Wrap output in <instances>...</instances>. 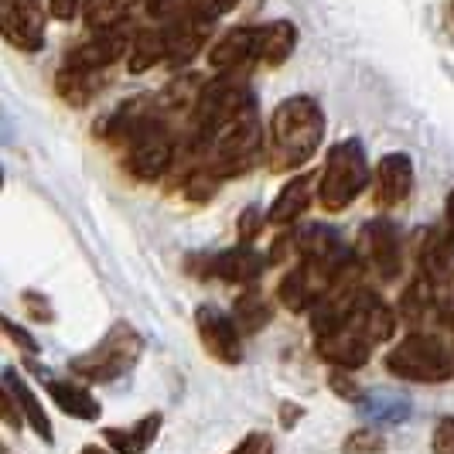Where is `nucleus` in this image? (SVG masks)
Instances as JSON below:
<instances>
[{"mask_svg":"<svg viewBox=\"0 0 454 454\" xmlns=\"http://www.w3.org/2000/svg\"><path fill=\"white\" fill-rule=\"evenodd\" d=\"M434 454H454V417H441L431 434Z\"/></svg>","mask_w":454,"mask_h":454,"instance_id":"29","label":"nucleus"},{"mask_svg":"<svg viewBox=\"0 0 454 454\" xmlns=\"http://www.w3.org/2000/svg\"><path fill=\"white\" fill-rule=\"evenodd\" d=\"M140 356H144L140 332L127 321H116L86 356H75L68 369L86 383H110V380H120L123 372H130L140 363Z\"/></svg>","mask_w":454,"mask_h":454,"instance_id":"3","label":"nucleus"},{"mask_svg":"<svg viewBox=\"0 0 454 454\" xmlns=\"http://www.w3.org/2000/svg\"><path fill=\"white\" fill-rule=\"evenodd\" d=\"M297 48V27L291 21L256 24V66L280 68Z\"/></svg>","mask_w":454,"mask_h":454,"instance_id":"18","label":"nucleus"},{"mask_svg":"<svg viewBox=\"0 0 454 454\" xmlns=\"http://www.w3.org/2000/svg\"><path fill=\"white\" fill-rule=\"evenodd\" d=\"M417 270L434 291H444L454 284V232L448 226H427L417 239Z\"/></svg>","mask_w":454,"mask_h":454,"instance_id":"9","label":"nucleus"},{"mask_svg":"<svg viewBox=\"0 0 454 454\" xmlns=\"http://www.w3.org/2000/svg\"><path fill=\"white\" fill-rule=\"evenodd\" d=\"M137 4H144V0H86L82 21L92 35L96 31H123V24L130 21Z\"/></svg>","mask_w":454,"mask_h":454,"instance_id":"22","label":"nucleus"},{"mask_svg":"<svg viewBox=\"0 0 454 454\" xmlns=\"http://www.w3.org/2000/svg\"><path fill=\"white\" fill-rule=\"evenodd\" d=\"M444 215H448V229L454 232V188L448 192V205H444Z\"/></svg>","mask_w":454,"mask_h":454,"instance_id":"37","label":"nucleus"},{"mask_svg":"<svg viewBox=\"0 0 454 454\" xmlns=\"http://www.w3.org/2000/svg\"><path fill=\"white\" fill-rule=\"evenodd\" d=\"M55 90L66 99L68 106H86L96 90H99V75L96 72H79V68H66L55 75Z\"/></svg>","mask_w":454,"mask_h":454,"instance_id":"26","label":"nucleus"},{"mask_svg":"<svg viewBox=\"0 0 454 454\" xmlns=\"http://www.w3.org/2000/svg\"><path fill=\"white\" fill-rule=\"evenodd\" d=\"M229 454H273V437L270 434H263V431H256V434H247L236 448Z\"/></svg>","mask_w":454,"mask_h":454,"instance_id":"32","label":"nucleus"},{"mask_svg":"<svg viewBox=\"0 0 454 454\" xmlns=\"http://www.w3.org/2000/svg\"><path fill=\"white\" fill-rule=\"evenodd\" d=\"M315 192H318V175H308V171L294 175L291 182L277 192V199H273L270 208H267V226H277V229L294 226L297 219L308 212Z\"/></svg>","mask_w":454,"mask_h":454,"instance_id":"15","label":"nucleus"},{"mask_svg":"<svg viewBox=\"0 0 454 454\" xmlns=\"http://www.w3.org/2000/svg\"><path fill=\"white\" fill-rule=\"evenodd\" d=\"M4 332H7V339L14 341L21 352H27V356H38V341L31 339L27 332H21V328H18V325H14L11 318H4Z\"/></svg>","mask_w":454,"mask_h":454,"instance_id":"34","label":"nucleus"},{"mask_svg":"<svg viewBox=\"0 0 454 454\" xmlns=\"http://www.w3.org/2000/svg\"><path fill=\"white\" fill-rule=\"evenodd\" d=\"M82 11H86V0H48V18L55 21H72Z\"/></svg>","mask_w":454,"mask_h":454,"instance_id":"33","label":"nucleus"},{"mask_svg":"<svg viewBox=\"0 0 454 454\" xmlns=\"http://www.w3.org/2000/svg\"><path fill=\"white\" fill-rule=\"evenodd\" d=\"M45 7L42 0H0V27L7 45L18 51H42L45 48Z\"/></svg>","mask_w":454,"mask_h":454,"instance_id":"7","label":"nucleus"},{"mask_svg":"<svg viewBox=\"0 0 454 454\" xmlns=\"http://www.w3.org/2000/svg\"><path fill=\"white\" fill-rule=\"evenodd\" d=\"M144 11H147L151 18H168V14L175 11V0H144Z\"/></svg>","mask_w":454,"mask_h":454,"instance_id":"36","label":"nucleus"},{"mask_svg":"<svg viewBox=\"0 0 454 454\" xmlns=\"http://www.w3.org/2000/svg\"><path fill=\"white\" fill-rule=\"evenodd\" d=\"M24 308H31V315L38 321H51V308H48V301L42 294H35V291H27L24 294Z\"/></svg>","mask_w":454,"mask_h":454,"instance_id":"35","label":"nucleus"},{"mask_svg":"<svg viewBox=\"0 0 454 454\" xmlns=\"http://www.w3.org/2000/svg\"><path fill=\"white\" fill-rule=\"evenodd\" d=\"M232 318L239 325L243 335H253L260 328H267V321L273 318L270 311V301L260 294L256 287H247V294L236 297V308H232Z\"/></svg>","mask_w":454,"mask_h":454,"instance_id":"25","label":"nucleus"},{"mask_svg":"<svg viewBox=\"0 0 454 454\" xmlns=\"http://www.w3.org/2000/svg\"><path fill=\"white\" fill-rule=\"evenodd\" d=\"M4 393L14 400V407L21 410L24 424H27L31 431L38 434L45 444H51V441H55V434H51V420H48L45 407L38 403L35 389L27 387V383H24V380L18 376V372H14V369H7V372H4Z\"/></svg>","mask_w":454,"mask_h":454,"instance_id":"19","label":"nucleus"},{"mask_svg":"<svg viewBox=\"0 0 454 454\" xmlns=\"http://www.w3.org/2000/svg\"><path fill=\"white\" fill-rule=\"evenodd\" d=\"M413 192V160L403 151L383 154L380 164L372 168V202L376 208H400Z\"/></svg>","mask_w":454,"mask_h":454,"instance_id":"11","label":"nucleus"},{"mask_svg":"<svg viewBox=\"0 0 454 454\" xmlns=\"http://www.w3.org/2000/svg\"><path fill=\"white\" fill-rule=\"evenodd\" d=\"M341 451L345 454H383L387 451V437L376 431V427H359L341 441Z\"/></svg>","mask_w":454,"mask_h":454,"instance_id":"27","label":"nucleus"},{"mask_svg":"<svg viewBox=\"0 0 454 454\" xmlns=\"http://www.w3.org/2000/svg\"><path fill=\"white\" fill-rule=\"evenodd\" d=\"M154 66H164V27H144L130 42L127 68L137 75V72H147Z\"/></svg>","mask_w":454,"mask_h":454,"instance_id":"24","label":"nucleus"},{"mask_svg":"<svg viewBox=\"0 0 454 454\" xmlns=\"http://www.w3.org/2000/svg\"><path fill=\"white\" fill-rule=\"evenodd\" d=\"M263 226H267V215H260L256 208H247V212L239 215V247H250Z\"/></svg>","mask_w":454,"mask_h":454,"instance_id":"30","label":"nucleus"},{"mask_svg":"<svg viewBox=\"0 0 454 454\" xmlns=\"http://www.w3.org/2000/svg\"><path fill=\"white\" fill-rule=\"evenodd\" d=\"M208 66L219 75H236V79H239V72L256 66V24L232 27L223 38H215L208 48Z\"/></svg>","mask_w":454,"mask_h":454,"instance_id":"13","label":"nucleus"},{"mask_svg":"<svg viewBox=\"0 0 454 454\" xmlns=\"http://www.w3.org/2000/svg\"><path fill=\"white\" fill-rule=\"evenodd\" d=\"M158 431H160V413H147L144 420H137L130 427H106L103 441L116 454H144L158 441Z\"/></svg>","mask_w":454,"mask_h":454,"instance_id":"21","label":"nucleus"},{"mask_svg":"<svg viewBox=\"0 0 454 454\" xmlns=\"http://www.w3.org/2000/svg\"><path fill=\"white\" fill-rule=\"evenodd\" d=\"M130 42H134V35L127 27L123 31H96V35H90L86 42H79L68 51L66 68H79V72H96L99 75L103 68H110L114 62L127 59Z\"/></svg>","mask_w":454,"mask_h":454,"instance_id":"12","label":"nucleus"},{"mask_svg":"<svg viewBox=\"0 0 454 454\" xmlns=\"http://www.w3.org/2000/svg\"><path fill=\"white\" fill-rule=\"evenodd\" d=\"M451 321H454V301H451Z\"/></svg>","mask_w":454,"mask_h":454,"instance_id":"39","label":"nucleus"},{"mask_svg":"<svg viewBox=\"0 0 454 454\" xmlns=\"http://www.w3.org/2000/svg\"><path fill=\"white\" fill-rule=\"evenodd\" d=\"M318 356L328 365L341 369V372H356V369H363L369 363L372 345L363 335H356L348 325H341L339 332H328V335L318 339Z\"/></svg>","mask_w":454,"mask_h":454,"instance_id":"16","label":"nucleus"},{"mask_svg":"<svg viewBox=\"0 0 454 454\" xmlns=\"http://www.w3.org/2000/svg\"><path fill=\"white\" fill-rule=\"evenodd\" d=\"M387 369L410 383H448L454 376V348L441 335L410 332L387 356Z\"/></svg>","mask_w":454,"mask_h":454,"instance_id":"4","label":"nucleus"},{"mask_svg":"<svg viewBox=\"0 0 454 454\" xmlns=\"http://www.w3.org/2000/svg\"><path fill=\"white\" fill-rule=\"evenodd\" d=\"M328 387H332V393H335L339 400H348V403L363 400V393H359V387H356V380H348V372H341V369L328 372Z\"/></svg>","mask_w":454,"mask_h":454,"instance_id":"31","label":"nucleus"},{"mask_svg":"<svg viewBox=\"0 0 454 454\" xmlns=\"http://www.w3.org/2000/svg\"><path fill=\"white\" fill-rule=\"evenodd\" d=\"M356 256L372 277H380L383 284L396 280L403 273V243L400 232L387 219H372L365 223L359 239H356Z\"/></svg>","mask_w":454,"mask_h":454,"instance_id":"5","label":"nucleus"},{"mask_svg":"<svg viewBox=\"0 0 454 454\" xmlns=\"http://www.w3.org/2000/svg\"><path fill=\"white\" fill-rule=\"evenodd\" d=\"M79 454H110V451H106V448H96V444H86Z\"/></svg>","mask_w":454,"mask_h":454,"instance_id":"38","label":"nucleus"},{"mask_svg":"<svg viewBox=\"0 0 454 454\" xmlns=\"http://www.w3.org/2000/svg\"><path fill=\"white\" fill-rule=\"evenodd\" d=\"M359 410L369 424L376 427H393V424H403L410 417V400H403L400 393H369L359 400Z\"/></svg>","mask_w":454,"mask_h":454,"instance_id":"23","label":"nucleus"},{"mask_svg":"<svg viewBox=\"0 0 454 454\" xmlns=\"http://www.w3.org/2000/svg\"><path fill=\"white\" fill-rule=\"evenodd\" d=\"M208 31H212V24L199 21L178 7V14H171V21L164 24V66L184 72L199 59V51L208 42Z\"/></svg>","mask_w":454,"mask_h":454,"instance_id":"10","label":"nucleus"},{"mask_svg":"<svg viewBox=\"0 0 454 454\" xmlns=\"http://www.w3.org/2000/svg\"><path fill=\"white\" fill-rule=\"evenodd\" d=\"M345 325H348L356 335H363L369 345H383V341H389L393 332H396V311H393L380 294L363 291L359 301L352 304Z\"/></svg>","mask_w":454,"mask_h":454,"instance_id":"14","label":"nucleus"},{"mask_svg":"<svg viewBox=\"0 0 454 454\" xmlns=\"http://www.w3.org/2000/svg\"><path fill=\"white\" fill-rule=\"evenodd\" d=\"M175 160H178V140L160 123L158 130L140 137L130 151H123L120 164L134 182H158L175 168Z\"/></svg>","mask_w":454,"mask_h":454,"instance_id":"6","label":"nucleus"},{"mask_svg":"<svg viewBox=\"0 0 454 454\" xmlns=\"http://www.w3.org/2000/svg\"><path fill=\"white\" fill-rule=\"evenodd\" d=\"M372 184V168L359 140H339L328 147V158L318 171V205L339 215Z\"/></svg>","mask_w":454,"mask_h":454,"instance_id":"2","label":"nucleus"},{"mask_svg":"<svg viewBox=\"0 0 454 454\" xmlns=\"http://www.w3.org/2000/svg\"><path fill=\"white\" fill-rule=\"evenodd\" d=\"M239 7V0H184L182 11H188L192 18H199L205 24H215L219 18H226Z\"/></svg>","mask_w":454,"mask_h":454,"instance_id":"28","label":"nucleus"},{"mask_svg":"<svg viewBox=\"0 0 454 454\" xmlns=\"http://www.w3.org/2000/svg\"><path fill=\"white\" fill-rule=\"evenodd\" d=\"M195 328H199V339H202L205 352L215 359V363L239 365L243 363V332L232 315L219 311L215 304H202L195 311Z\"/></svg>","mask_w":454,"mask_h":454,"instance_id":"8","label":"nucleus"},{"mask_svg":"<svg viewBox=\"0 0 454 454\" xmlns=\"http://www.w3.org/2000/svg\"><path fill=\"white\" fill-rule=\"evenodd\" d=\"M263 270H267V260L253 247H236V250H226L219 256H208V267H205L208 277H219V280L239 284V287H253Z\"/></svg>","mask_w":454,"mask_h":454,"instance_id":"17","label":"nucleus"},{"mask_svg":"<svg viewBox=\"0 0 454 454\" xmlns=\"http://www.w3.org/2000/svg\"><path fill=\"white\" fill-rule=\"evenodd\" d=\"M42 380H45V389L48 396L55 400V407L68 413V417H75V420H99V403L92 400L86 389L79 387V383H66V380H48L45 369H35Z\"/></svg>","mask_w":454,"mask_h":454,"instance_id":"20","label":"nucleus"},{"mask_svg":"<svg viewBox=\"0 0 454 454\" xmlns=\"http://www.w3.org/2000/svg\"><path fill=\"white\" fill-rule=\"evenodd\" d=\"M325 140V110L315 96L294 92L273 106L267 120V164L273 171H301Z\"/></svg>","mask_w":454,"mask_h":454,"instance_id":"1","label":"nucleus"}]
</instances>
